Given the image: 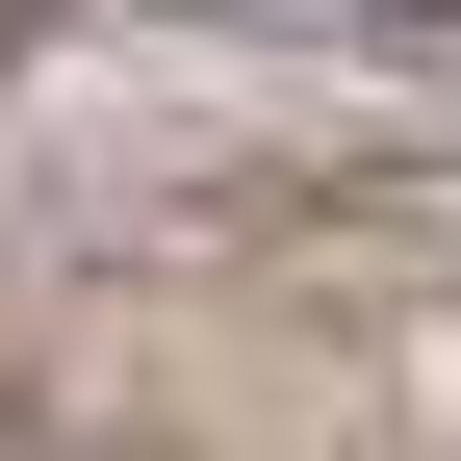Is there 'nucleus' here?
Segmentation results:
<instances>
[{
    "label": "nucleus",
    "instance_id": "nucleus-1",
    "mask_svg": "<svg viewBox=\"0 0 461 461\" xmlns=\"http://www.w3.org/2000/svg\"><path fill=\"white\" fill-rule=\"evenodd\" d=\"M0 51H51V0H0Z\"/></svg>",
    "mask_w": 461,
    "mask_h": 461
}]
</instances>
